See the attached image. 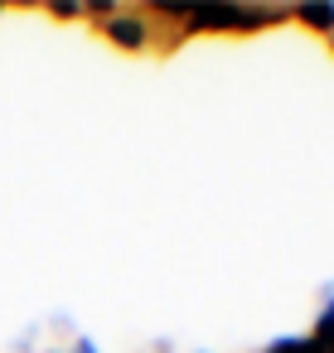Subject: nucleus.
Wrapping results in <instances>:
<instances>
[{
    "label": "nucleus",
    "instance_id": "obj_1",
    "mask_svg": "<svg viewBox=\"0 0 334 353\" xmlns=\"http://www.w3.org/2000/svg\"><path fill=\"white\" fill-rule=\"evenodd\" d=\"M102 39L107 44H117V49H126V54H141V49H150V20L146 15H136V10H117L107 25H102Z\"/></svg>",
    "mask_w": 334,
    "mask_h": 353
},
{
    "label": "nucleus",
    "instance_id": "obj_2",
    "mask_svg": "<svg viewBox=\"0 0 334 353\" xmlns=\"http://www.w3.org/2000/svg\"><path fill=\"white\" fill-rule=\"evenodd\" d=\"M184 30H242V6H204V10H184Z\"/></svg>",
    "mask_w": 334,
    "mask_h": 353
},
{
    "label": "nucleus",
    "instance_id": "obj_3",
    "mask_svg": "<svg viewBox=\"0 0 334 353\" xmlns=\"http://www.w3.org/2000/svg\"><path fill=\"white\" fill-rule=\"evenodd\" d=\"M291 15H295L300 25H310V30H324V34L334 30V6H324V0H310V6H295Z\"/></svg>",
    "mask_w": 334,
    "mask_h": 353
},
{
    "label": "nucleus",
    "instance_id": "obj_4",
    "mask_svg": "<svg viewBox=\"0 0 334 353\" xmlns=\"http://www.w3.org/2000/svg\"><path fill=\"white\" fill-rule=\"evenodd\" d=\"M262 353H320V339L315 334H286V339H271Z\"/></svg>",
    "mask_w": 334,
    "mask_h": 353
},
{
    "label": "nucleus",
    "instance_id": "obj_5",
    "mask_svg": "<svg viewBox=\"0 0 334 353\" xmlns=\"http://www.w3.org/2000/svg\"><path fill=\"white\" fill-rule=\"evenodd\" d=\"M334 334V295L324 300V310H320V319H315V339H329Z\"/></svg>",
    "mask_w": 334,
    "mask_h": 353
},
{
    "label": "nucleus",
    "instance_id": "obj_6",
    "mask_svg": "<svg viewBox=\"0 0 334 353\" xmlns=\"http://www.w3.org/2000/svg\"><path fill=\"white\" fill-rule=\"evenodd\" d=\"M112 15H117L112 0H92V6H83V20H102V25H107Z\"/></svg>",
    "mask_w": 334,
    "mask_h": 353
},
{
    "label": "nucleus",
    "instance_id": "obj_7",
    "mask_svg": "<svg viewBox=\"0 0 334 353\" xmlns=\"http://www.w3.org/2000/svg\"><path fill=\"white\" fill-rule=\"evenodd\" d=\"M54 20H83V6H49Z\"/></svg>",
    "mask_w": 334,
    "mask_h": 353
},
{
    "label": "nucleus",
    "instance_id": "obj_8",
    "mask_svg": "<svg viewBox=\"0 0 334 353\" xmlns=\"http://www.w3.org/2000/svg\"><path fill=\"white\" fill-rule=\"evenodd\" d=\"M73 353H102V348H97V343L83 334V339H73Z\"/></svg>",
    "mask_w": 334,
    "mask_h": 353
},
{
    "label": "nucleus",
    "instance_id": "obj_9",
    "mask_svg": "<svg viewBox=\"0 0 334 353\" xmlns=\"http://www.w3.org/2000/svg\"><path fill=\"white\" fill-rule=\"evenodd\" d=\"M320 353H334V334H329V339H320Z\"/></svg>",
    "mask_w": 334,
    "mask_h": 353
},
{
    "label": "nucleus",
    "instance_id": "obj_10",
    "mask_svg": "<svg viewBox=\"0 0 334 353\" xmlns=\"http://www.w3.org/2000/svg\"><path fill=\"white\" fill-rule=\"evenodd\" d=\"M199 353H204V348H199Z\"/></svg>",
    "mask_w": 334,
    "mask_h": 353
}]
</instances>
